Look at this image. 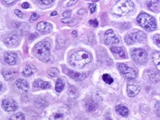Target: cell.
I'll use <instances>...</instances> for the list:
<instances>
[{"label":"cell","instance_id":"cell-1","mask_svg":"<svg viewBox=\"0 0 160 120\" xmlns=\"http://www.w3.org/2000/svg\"><path fill=\"white\" fill-rule=\"evenodd\" d=\"M134 4L131 0H118L112 9V15L121 17L128 15L134 9Z\"/></svg>","mask_w":160,"mask_h":120},{"label":"cell","instance_id":"cell-2","mask_svg":"<svg viewBox=\"0 0 160 120\" xmlns=\"http://www.w3.org/2000/svg\"><path fill=\"white\" fill-rule=\"evenodd\" d=\"M32 52L37 58L42 62H48L50 60V44L48 41H41L35 46Z\"/></svg>","mask_w":160,"mask_h":120},{"label":"cell","instance_id":"cell-3","mask_svg":"<svg viewBox=\"0 0 160 120\" xmlns=\"http://www.w3.org/2000/svg\"><path fill=\"white\" fill-rule=\"evenodd\" d=\"M92 57L86 51H78L72 55L69 62L72 66L81 68L91 62Z\"/></svg>","mask_w":160,"mask_h":120},{"label":"cell","instance_id":"cell-4","mask_svg":"<svg viewBox=\"0 0 160 120\" xmlns=\"http://www.w3.org/2000/svg\"><path fill=\"white\" fill-rule=\"evenodd\" d=\"M137 23L147 31H153L157 28V22L153 16L149 14L142 13L137 17Z\"/></svg>","mask_w":160,"mask_h":120},{"label":"cell","instance_id":"cell-5","mask_svg":"<svg viewBox=\"0 0 160 120\" xmlns=\"http://www.w3.org/2000/svg\"><path fill=\"white\" fill-rule=\"evenodd\" d=\"M131 57L137 64L144 65L148 61V53L144 49L137 48L131 51Z\"/></svg>","mask_w":160,"mask_h":120},{"label":"cell","instance_id":"cell-6","mask_svg":"<svg viewBox=\"0 0 160 120\" xmlns=\"http://www.w3.org/2000/svg\"><path fill=\"white\" fill-rule=\"evenodd\" d=\"M146 36L143 32L139 31L134 33H130L126 36L125 41L128 45H131L135 43H145L146 42Z\"/></svg>","mask_w":160,"mask_h":120},{"label":"cell","instance_id":"cell-7","mask_svg":"<svg viewBox=\"0 0 160 120\" xmlns=\"http://www.w3.org/2000/svg\"><path fill=\"white\" fill-rule=\"evenodd\" d=\"M118 70L122 74L126 79L128 80H134L137 77V72L134 69L131 68L128 66H126L124 64H119Z\"/></svg>","mask_w":160,"mask_h":120},{"label":"cell","instance_id":"cell-8","mask_svg":"<svg viewBox=\"0 0 160 120\" xmlns=\"http://www.w3.org/2000/svg\"><path fill=\"white\" fill-rule=\"evenodd\" d=\"M104 42L107 45H116L120 43V39L118 36L114 33L112 30H108L105 32V38H104Z\"/></svg>","mask_w":160,"mask_h":120},{"label":"cell","instance_id":"cell-9","mask_svg":"<svg viewBox=\"0 0 160 120\" xmlns=\"http://www.w3.org/2000/svg\"><path fill=\"white\" fill-rule=\"evenodd\" d=\"M3 41L10 47H13L17 46L19 43V37L14 32H11L4 38Z\"/></svg>","mask_w":160,"mask_h":120},{"label":"cell","instance_id":"cell-10","mask_svg":"<svg viewBox=\"0 0 160 120\" xmlns=\"http://www.w3.org/2000/svg\"><path fill=\"white\" fill-rule=\"evenodd\" d=\"M141 87L137 83L133 82H129L127 85V92H128V97H134L139 94L140 91Z\"/></svg>","mask_w":160,"mask_h":120},{"label":"cell","instance_id":"cell-11","mask_svg":"<svg viewBox=\"0 0 160 120\" xmlns=\"http://www.w3.org/2000/svg\"><path fill=\"white\" fill-rule=\"evenodd\" d=\"M2 108L5 110V111H15L18 109V104L13 99H4L2 103Z\"/></svg>","mask_w":160,"mask_h":120},{"label":"cell","instance_id":"cell-12","mask_svg":"<svg viewBox=\"0 0 160 120\" xmlns=\"http://www.w3.org/2000/svg\"><path fill=\"white\" fill-rule=\"evenodd\" d=\"M4 59H5V61L11 66L16 65L18 62V55L13 52H5L4 55Z\"/></svg>","mask_w":160,"mask_h":120},{"label":"cell","instance_id":"cell-13","mask_svg":"<svg viewBox=\"0 0 160 120\" xmlns=\"http://www.w3.org/2000/svg\"><path fill=\"white\" fill-rule=\"evenodd\" d=\"M15 85L16 88H17L18 90L23 91V92H27V91L29 90V84H28V83L25 80H24V79H18V80L16 81Z\"/></svg>","mask_w":160,"mask_h":120},{"label":"cell","instance_id":"cell-14","mask_svg":"<svg viewBox=\"0 0 160 120\" xmlns=\"http://www.w3.org/2000/svg\"><path fill=\"white\" fill-rule=\"evenodd\" d=\"M110 50L114 55H117L120 58H126L127 54L126 50L123 47H119V46H112Z\"/></svg>","mask_w":160,"mask_h":120},{"label":"cell","instance_id":"cell-15","mask_svg":"<svg viewBox=\"0 0 160 120\" xmlns=\"http://www.w3.org/2000/svg\"><path fill=\"white\" fill-rule=\"evenodd\" d=\"M52 25L51 24L49 23V22H39L36 26V29L38 30L39 32H49L52 30Z\"/></svg>","mask_w":160,"mask_h":120},{"label":"cell","instance_id":"cell-16","mask_svg":"<svg viewBox=\"0 0 160 120\" xmlns=\"http://www.w3.org/2000/svg\"><path fill=\"white\" fill-rule=\"evenodd\" d=\"M68 75L70 78L72 80H77V81H81L83 80L84 79L87 78V75L83 73H79L77 72H74V71L69 70L68 72Z\"/></svg>","mask_w":160,"mask_h":120},{"label":"cell","instance_id":"cell-17","mask_svg":"<svg viewBox=\"0 0 160 120\" xmlns=\"http://www.w3.org/2000/svg\"><path fill=\"white\" fill-rule=\"evenodd\" d=\"M36 71V68L33 66V65H27V66H24V68L23 69L22 74H23L24 76L25 77H30L31 76L32 74H33Z\"/></svg>","mask_w":160,"mask_h":120},{"label":"cell","instance_id":"cell-18","mask_svg":"<svg viewBox=\"0 0 160 120\" xmlns=\"http://www.w3.org/2000/svg\"><path fill=\"white\" fill-rule=\"evenodd\" d=\"M148 78L150 80L152 81L153 83H157L160 81V74L157 72H156L155 70H151L148 72Z\"/></svg>","mask_w":160,"mask_h":120},{"label":"cell","instance_id":"cell-19","mask_svg":"<svg viewBox=\"0 0 160 120\" xmlns=\"http://www.w3.org/2000/svg\"><path fill=\"white\" fill-rule=\"evenodd\" d=\"M159 4V0H147L146 5L151 11L156 12L158 10Z\"/></svg>","mask_w":160,"mask_h":120},{"label":"cell","instance_id":"cell-20","mask_svg":"<svg viewBox=\"0 0 160 120\" xmlns=\"http://www.w3.org/2000/svg\"><path fill=\"white\" fill-rule=\"evenodd\" d=\"M33 86L36 87V88H41L43 89H50L51 87V85L50 83L48 82H44L42 80H35V82L33 83Z\"/></svg>","mask_w":160,"mask_h":120},{"label":"cell","instance_id":"cell-21","mask_svg":"<svg viewBox=\"0 0 160 120\" xmlns=\"http://www.w3.org/2000/svg\"><path fill=\"white\" fill-rule=\"evenodd\" d=\"M152 60L158 72H160V52H155L153 54Z\"/></svg>","mask_w":160,"mask_h":120},{"label":"cell","instance_id":"cell-22","mask_svg":"<svg viewBox=\"0 0 160 120\" xmlns=\"http://www.w3.org/2000/svg\"><path fill=\"white\" fill-rule=\"evenodd\" d=\"M116 111L122 117H126L128 115V109L126 107L122 106V105H117Z\"/></svg>","mask_w":160,"mask_h":120},{"label":"cell","instance_id":"cell-23","mask_svg":"<svg viewBox=\"0 0 160 120\" xmlns=\"http://www.w3.org/2000/svg\"><path fill=\"white\" fill-rule=\"evenodd\" d=\"M98 108V105L96 104L95 102L89 100L86 103V109L88 112H92V111H95Z\"/></svg>","mask_w":160,"mask_h":120},{"label":"cell","instance_id":"cell-24","mask_svg":"<svg viewBox=\"0 0 160 120\" xmlns=\"http://www.w3.org/2000/svg\"><path fill=\"white\" fill-rule=\"evenodd\" d=\"M63 89H64V83L61 80V79H58L57 80L56 84H55V90H56L57 92L60 93L63 91Z\"/></svg>","mask_w":160,"mask_h":120},{"label":"cell","instance_id":"cell-25","mask_svg":"<svg viewBox=\"0 0 160 120\" xmlns=\"http://www.w3.org/2000/svg\"><path fill=\"white\" fill-rule=\"evenodd\" d=\"M35 105H36L37 107L44 108V107L48 106V102L44 99H37L35 101Z\"/></svg>","mask_w":160,"mask_h":120},{"label":"cell","instance_id":"cell-26","mask_svg":"<svg viewBox=\"0 0 160 120\" xmlns=\"http://www.w3.org/2000/svg\"><path fill=\"white\" fill-rule=\"evenodd\" d=\"M48 74L52 78H56L59 75V71L57 68H50L48 70Z\"/></svg>","mask_w":160,"mask_h":120},{"label":"cell","instance_id":"cell-27","mask_svg":"<svg viewBox=\"0 0 160 120\" xmlns=\"http://www.w3.org/2000/svg\"><path fill=\"white\" fill-rule=\"evenodd\" d=\"M4 78L5 79V80H12L14 78V74L13 72H9V71H5V72H2Z\"/></svg>","mask_w":160,"mask_h":120},{"label":"cell","instance_id":"cell-28","mask_svg":"<svg viewBox=\"0 0 160 120\" xmlns=\"http://www.w3.org/2000/svg\"><path fill=\"white\" fill-rule=\"evenodd\" d=\"M102 80H103L104 82L107 84H112V83L114 82V79L112 78V76H110V74H104L102 77Z\"/></svg>","mask_w":160,"mask_h":120},{"label":"cell","instance_id":"cell-29","mask_svg":"<svg viewBox=\"0 0 160 120\" xmlns=\"http://www.w3.org/2000/svg\"><path fill=\"white\" fill-rule=\"evenodd\" d=\"M11 120H24L25 119V116L22 113H18L15 115H13L11 117Z\"/></svg>","mask_w":160,"mask_h":120},{"label":"cell","instance_id":"cell-30","mask_svg":"<svg viewBox=\"0 0 160 120\" xmlns=\"http://www.w3.org/2000/svg\"><path fill=\"white\" fill-rule=\"evenodd\" d=\"M153 40L156 45L160 47V34H156V35L153 36Z\"/></svg>","mask_w":160,"mask_h":120},{"label":"cell","instance_id":"cell-31","mask_svg":"<svg viewBox=\"0 0 160 120\" xmlns=\"http://www.w3.org/2000/svg\"><path fill=\"white\" fill-rule=\"evenodd\" d=\"M155 112L157 117L160 118V101H157L155 105Z\"/></svg>","mask_w":160,"mask_h":120},{"label":"cell","instance_id":"cell-32","mask_svg":"<svg viewBox=\"0 0 160 120\" xmlns=\"http://www.w3.org/2000/svg\"><path fill=\"white\" fill-rule=\"evenodd\" d=\"M71 15H72V11L68 10V11H66L65 12H63L62 14V16L64 18V19H68V18L70 17Z\"/></svg>","mask_w":160,"mask_h":120},{"label":"cell","instance_id":"cell-33","mask_svg":"<svg viewBox=\"0 0 160 120\" xmlns=\"http://www.w3.org/2000/svg\"><path fill=\"white\" fill-rule=\"evenodd\" d=\"M40 3L44 4V5H50L51 3H52L55 0H38Z\"/></svg>","mask_w":160,"mask_h":120},{"label":"cell","instance_id":"cell-34","mask_svg":"<svg viewBox=\"0 0 160 120\" xmlns=\"http://www.w3.org/2000/svg\"><path fill=\"white\" fill-rule=\"evenodd\" d=\"M89 24L92 27H97L98 26V22L97 21V19H92L89 21Z\"/></svg>","mask_w":160,"mask_h":120},{"label":"cell","instance_id":"cell-35","mask_svg":"<svg viewBox=\"0 0 160 120\" xmlns=\"http://www.w3.org/2000/svg\"><path fill=\"white\" fill-rule=\"evenodd\" d=\"M89 8L90 11H91V13H95V11H96V5H95V4L92 3V4H89Z\"/></svg>","mask_w":160,"mask_h":120},{"label":"cell","instance_id":"cell-36","mask_svg":"<svg viewBox=\"0 0 160 120\" xmlns=\"http://www.w3.org/2000/svg\"><path fill=\"white\" fill-rule=\"evenodd\" d=\"M39 18V16L38 15L37 13H33L32 15L31 16V17H30V22H34L36 21Z\"/></svg>","mask_w":160,"mask_h":120},{"label":"cell","instance_id":"cell-37","mask_svg":"<svg viewBox=\"0 0 160 120\" xmlns=\"http://www.w3.org/2000/svg\"><path fill=\"white\" fill-rule=\"evenodd\" d=\"M14 13H15V14L16 16H18V17H19V18H23V16H24V14L22 13V11H20L19 10H15V11H14Z\"/></svg>","mask_w":160,"mask_h":120},{"label":"cell","instance_id":"cell-38","mask_svg":"<svg viewBox=\"0 0 160 120\" xmlns=\"http://www.w3.org/2000/svg\"><path fill=\"white\" fill-rule=\"evenodd\" d=\"M38 33H36V32H35V33H32L30 34V36H29V40L30 41H32L34 40L35 38H36L37 37H38Z\"/></svg>","mask_w":160,"mask_h":120},{"label":"cell","instance_id":"cell-39","mask_svg":"<svg viewBox=\"0 0 160 120\" xmlns=\"http://www.w3.org/2000/svg\"><path fill=\"white\" fill-rule=\"evenodd\" d=\"M77 2H78V0H70V1L67 3V6H69V7H71V6L75 5Z\"/></svg>","mask_w":160,"mask_h":120},{"label":"cell","instance_id":"cell-40","mask_svg":"<svg viewBox=\"0 0 160 120\" xmlns=\"http://www.w3.org/2000/svg\"><path fill=\"white\" fill-rule=\"evenodd\" d=\"M30 7V4L28 3V2H24L22 5V7L24 8V9H28V8H29Z\"/></svg>","mask_w":160,"mask_h":120},{"label":"cell","instance_id":"cell-41","mask_svg":"<svg viewBox=\"0 0 160 120\" xmlns=\"http://www.w3.org/2000/svg\"><path fill=\"white\" fill-rule=\"evenodd\" d=\"M86 13H87V11L85 9H81L78 11V14H79V15H83Z\"/></svg>","mask_w":160,"mask_h":120},{"label":"cell","instance_id":"cell-42","mask_svg":"<svg viewBox=\"0 0 160 120\" xmlns=\"http://www.w3.org/2000/svg\"><path fill=\"white\" fill-rule=\"evenodd\" d=\"M3 2L8 5H11V4H13V2H15L16 0H3Z\"/></svg>","mask_w":160,"mask_h":120},{"label":"cell","instance_id":"cell-43","mask_svg":"<svg viewBox=\"0 0 160 120\" xmlns=\"http://www.w3.org/2000/svg\"><path fill=\"white\" fill-rule=\"evenodd\" d=\"M63 115L60 114V113H57V114L55 115V119H60V118H62Z\"/></svg>","mask_w":160,"mask_h":120},{"label":"cell","instance_id":"cell-44","mask_svg":"<svg viewBox=\"0 0 160 120\" xmlns=\"http://www.w3.org/2000/svg\"><path fill=\"white\" fill-rule=\"evenodd\" d=\"M72 36H74V37L76 38L78 36V32L77 31H75V30H74V31H72Z\"/></svg>","mask_w":160,"mask_h":120},{"label":"cell","instance_id":"cell-45","mask_svg":"<svg viewBox=\"0 0 160 120\" xmlns=\"http://www.w3.org/2000/svg\"><path fill=\"white\" fill-rule=\"evenodd\" d=\"M58 15V13H57V11H54L52 12V13H51V16H57Z\"/></svg>","mask_w":160,"mask_h":120},{"label":"cell","instance_id":"cell-46","mask_svg":"<svg viewBox=\"0 0 160 120\" xmlns=\"http://www.w3.org/2000/svg\"><path fill=\"white\" fill-rule=\"evenodd\" d=\"M69 22V18H68V19H65L62 20V22H63V23H68Z\"/></svg>","mask_w":160,"mask_h":120},{"label":"cell","instance_id":"cell-47","mask_svg":"<svg viewBox=\"0 0 160 120\" xmlns=\"http://www.w3.org/2000/svg\"><path fill=\"white\" fill-rule=\"evenodd\" d=\"M1 88H2V90H1V91L2 92V88H3V85H2V83H1Z\"/></svg>","mask_w":160,"mask_h":120},{"label":"cell","instance_id":"cell-48","mask_svg":"<svg viewBox=\"0 0 160 120\" xmlns=\"http://www.w3.org/2000/svg\"><path fill=\"white\" fill-rule=\"evenodd\" d=\"M98 0H93V2H98Z\"/></svg>","mask_w":160,"mask_h":120}]
</instances>
